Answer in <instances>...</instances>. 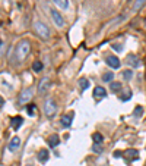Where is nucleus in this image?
Returning <instances> with one entry per match:
<instances>
[{
    "mask_svg": "<svg viewBox=\"0 0 146 166\" xmlns=\"http://www.w3.org/2000/svg\"><path fill=\"white\" fill-rule=\"evenodd\" d=\"M0 46H2V41H0Z\"/></svg>",
    "mask_w": 146,
    "mask_h": 166,
    "instance_id": "nucleus-32",
    "label": "nucleus"
},
{
    "mask_svg": "<svg viewBox=\"0 0 146 166\" xmlns=\"http://www.w3.org/2000/svg\"><path fill=\"white\" fill-rule=\"evenodd\" d=\"M44 112L47 115V118H53L57 112V104L53 99H47L44 103Z\"/></svg>",
    "mask_w": 146,
    "mask_h": 166,
    "instance_id": "nucleus-2",
    "label": "nucleus"
},
{
    "mask_svg": "<svg viewBox=\"0 0 146 166\" xmlns=\"http://www.w3.org/2000/svg\"><path fill=\"white\" fill-rule=\"evenodd\" d=\"M93 96H95L96 99H102V97L107 96V91H105V88H102V87H95V88H93Z\"/></svg>",
    "mask_w": 146,
    "mask_h": 166,
    "instance_id": "nucleus-11",
    "label": "nucleus"
},
{
    "mask_svg": "<svg viewBox=\"0 0 146 166\" xmlns=\"http://www.w3.org/2000/svg\"><path fill=\"white\" fill-rule=\"evenodd\" d=\"M51 16H53V21L56 22V25L57 27H64V19H63V16L57 12V10H51Z\"/></svg>",
    "mask_w": 146,
    "mask_h": 166,
    "instance_id": "nucleus-7",
    "label": "nucleus"
},
{
    "mask_svg": "<svg viewBox=\"0 0 146 166\" xmlns=\"http://www.w3.org/2000/svg\"><path fill=\"white\" fill-rule=\"evenodd\" d=\"M111 90H113L114 93L120 91V90H121V84H120V82H111Z\"/></svg>",
    "mask_w": 146,
    "mask_h": 166,
    "instance_id": "nucleus-25",
    "label": "nucleus"
},
{
    "mask_svg": "<svg viewBox=\"0 0 146 166\" xmlns=\"http://www.w3.org/2000/svg\"><path fill=\"white\" fill-rule=\"evenodd\" d=\"M53 2H54L60 9H67V8H69V2H67V0H53Z\"/></svg>",
    "mask_w": 146,
    "mask_h": 166,
    "instance_id": "nucleus-17",
    "label": "nucleus"
},
{
    "mask_svg": "<svg viewBox=\"0 0 146 166\" xmlns=\"http://www.w3.org/2000/svg\"><path fill=\"white\" fill-rule=\"evenodd\" d=\"M32 69L35 71V72H41V71H42V63H41L40 60H35V62L32 63Z\"/></svg>",
    "mask_w": 146,
    "mask_h": 166,
    "instance_id": "nucleus-20",
    "label": "nucleus"
},
{
    "mask_svg": "<svg viewBox=\"0 0 146 166\" xmlns=\"http://www.w3.org/2000/svg\"><path fill=\"white\" fill-rule=\"evenodd\" d=\"M114 157H115V159H120V157H121V151H118V150L114 151Z\"/></svg>",
    "mask_w": 146,
    "mask_h": 166,
    "instance_id": "nucleus-28",
    "label": "nucleus"
},
{
    "mask_svg": "<svg viewBox=\"0 0 146 166\" xmlns=\"http://www.w3.org/2000/svg\"><path fill=\"white\" fill-rule=\"evenodd\" d=\"M114 50H115V52H121L123 49H121V46H114Z\"/></svg>",
    "mask_w": 146,
    "mask_h": 166,
    "instance_id": "nucleus-29",
    "label": "nucleus"
},
{
    "mask_svg": "<svg viewBox=\"0 0 146 166\" xmlns=\"http://www.w3.org/2000/svg\"><path fill=\"white\" fill-rule=\"evenodd\" d=\"M27 112H28V115L32 116V115L35 113V106H34V104H29V106L27 107Z\"/></svg>",
    "mask_w": 146,
    "mask_h": 166,
    "instance_id": "nucleus-26",
    "label": "nucleus"
},
{
    "mask_svg": "<svg viewBox=\"0 0 146 166\" xmlns=\"http://www.w3.org/2000/svg\"><path fill=\"white\" fill-rule=\"evenodd\" d=\"M59 143H60V137H59L57 134H53V135L48 137V146H50L51 149L57 147V146H59Z\"/></svg>",
    "mask_w": 146,
    "mask_h": 166,
    "instance_id": "nucleus-10",
    "label": "nucleus"
},
{
    "mask_svg": "<svg viewBox=\"0 0 146 166\" xmlns=\"http://www.w3.org/2000/svg\"><path fill=\"white\" fill-rule=\"evenodd\" d=\"M48 154H50V153H48L45 149H42V150H40V151H38V156H37V157H38V160H40V162H42V163H44V162H47V160H48Z\"/></svg>",
    "mask_w": 146,
    "mask_h": 166,
    "instance_id": "nucleus-14",
    "label": "nucleus"
},
{
    "mask_svg": "<svg viewBox=\"0 0 146 166\" xmlns=\"http://www.w3.org/2000/svg\"><path fill=\"white\" fill-rule=\"evenodd\" d=\"M145 25H146V19H145Z\"/></svg>",
    "mask_w": 146,
    "mask_h": 166,
    "instance_id": "nucleus-31",
    "label": "nucleus"
},
{
    "mask_svg": "<svg viewBox=\"0 0 146 166\" xmlns=\"http://www.w3.org/2000/svg\"><path fill=\"white\" fill-rule=\"evenodd\" d=\"M3 104H5V100H3V97H2V96H0V107H2Z\"/></svg>",
    "mask_w": 146,
    "mask_h": 166,
    "instance_id": "nucleus-30",
    "label": "nucleus"
},
{
    "mask_svg": "<svg viewBox=\"0 0 146 166\" xmlns=\"http://www.w3.org/2000/svg\"><path fill=\"white\" fill-rule=\"evenodd\" d=\"M126 154H127V157L130 159V160H136L137 159V150H134V149H130V150H127L126 151Z\"/></svg>",
    "mask_w": 146,
    "mask_h": 166,
    "instance_id": "nucleus-16",
    "label": "nucleus"
},
{
    "mask_svg": "<svg viewBox=\"0 0 146 166\" xmlns=\"http://www.w3.org/2000/svg\"><path fill=\"white\" fill-rule=\"evenodd\" d=\"M113 78H114V74H113V72H105V74L102 75V81H104V82H111Z\"/></svg>",
    "mask_w": 146,
    "mask_h": 166,
    "instance_id": "nucleus-19",
    "label": "nucleus"
},
{
    "mask_svg": "<svg viewBox=\"0 0 146 166\" xmlns=\"http://www.w3.org/2000/svg\"><path fill=\"white\" fill-rule=\"evenodd\" d=\"M92 140H93V143H95V144H102L104 137H102L100 132H95V134L92 135Z\"/></svg>",
    "mask_w": 146,
    "mask_h": 166,
    "instance_id": "nucleus-15",
    "label": "nucleus"
},
{
    "mask_svg": "<svg viewBox=\"0 0 146 166\" xmlns=\"http://www.w3.org/2000/svg\"><path fill=\"white\" fill-rule=\"evenodd\" d=\"M72 118H73V113H72V115H64L61 119H60L61 125H63V127H70V125H72Z\"/></svg>",
    "mask_w": 146,
    "mask_h": 166,
    "instance_id": "nucleus-13",
    "label": "nucleus"
},
{
    "mask_svg": "<svg viewBox=\"0 0 146 166\" xmlns=\"http://www.w3.org/2000/svg\"><path fill=\"white\" fill-rule=\"evenodd\" d=\"M143 112H145V110H143V106H136V107H134V116H136V118H140V116L143 115Z\"/></svg>",
    "mask_w": 146,
    "mask_h": 166,
    "instance_id": "nucleus-23",
    "label": "nucleus"
},
{
    "mask_svg": "<svg viewBox=\"0 0 146 166\" xmlns=\"http://www.w3.org/2000/svg\"><path fill=\"white\" fill-rule=\"evenodd\" d=\"M19 146H20V140H19V137H13V138L10 140V143H9V150H10V151H15Z\"/></svg>",
    "mask_w": 146,
    "mask_h": 166,
    "instance_id": "nucleus-12",
    "label": "nucleus"
},
{
    "mask_svg": "<svg viewBox=\"0 0 146 166\" xmlns=\"http://www.w3.org/2000/svg\"><path fill=\"white\" fill-rule=\"evenodd\" d=\"M48 87H50V80H48L47 77H44V78L40 81V85H38V93L42 96V94H45V93H47Z\"/></svg>",
    "mask_w": 146,
    "mask_h": 166,
    "instance_id": "nucleus-6",
    "label": "nucleus"
},
{
    "mask_svg": "<svg viewBox=\"0 0 146 166\" xmlns=\"http://www.w3.org/2000/svg\"><path fill=\"white\" fill-rule=\"evenodd\" d=\"M34 28L37 31V34L41 37V38H48V35H50V31H48L47 25L42 22H35L34 24Z\"/></svg>",
    "mask_w": 146,
    "mask_h": 166,
    "instance_id": "nucleus-3",
    "label": "nucleus"
},
{
    "mask_svg": "<svg viewBox=\"0 0 146 166\" xmlns=\"http://www.w3.org/2000/svg\"><path fill=\"white\" fill-rule=\"evenodd\" d=\"M79 85H81V90L85 91V90L89 87V81H88L86 78H81V80H79Z\"/></svg>",
    "mask_w": 146,
    "mask_h": 166,
    "instance_id": "nucleus-18",
    "label": "nucleus"
},
{
    "mask_svg": "<svg viewBox=\"0 0 146 166\" xmlns=\"http://www.w3.org/2000/svg\"><path fill=\"white\" fill-rule=\"evenodd\" d=\"M130 99H132V91H130V90H126L124 94L121 96V102H127V100H130Z\"/></svg>",
    "mask_w": 146,
    "mask_h": 166,
    "instance_id": "nucleus-22",
    "label": "nucleus"
},
{
    "mask_svg": "<svg viewBox=\"0 0 146 166\" xmlns=\"http://www.w3.org/2000/svg\"><path fill=\"white\" fill-rule=\"evenodd\" d=\"M107 65L108 66H111V68H114V69H118L120 66H121V62H120V59L117 57V56H113V55H110V56H107Z\"/></svg>",
    "mask_w": 146,
    "mask_h": 166,
    "instance_id": "nucleus-5",
    "label": "nucleus"
},
{
    "mask_svg": "<svg viewBox=\"0 0 146 166\" xmlns=\"http://www.w3.org/2000/svg\"><path fill=\"white\" fill-rule=\"evenodd\" d=\"M31 52V44H29V41L28 40H22V41H19L18 43V46H16V49H15V57H16V60H23L27 56H28V53Z\"/></svg>",
    "mask_w": 146,
    "mask_h": 166,
    "instance_id": "nucleus-1",
    "label": "nucleus"
},
{
    "mask_svg": "<svg viewBox=\"0 0 146 166\" xmlns=\"http://www.w3.org/2000/svg\"><path fill=\"white\" fill-rule=\"evenodd\" d=\"M92 150H93L95 153H101V144H95V146L92 147Z\"/></svg>",
    "mask_w": 146,
    "mask_h": 166,
    "instance_id": "nucleus-27",
    "label": "nucleus"
},
{
    "mask_svg": "<svg viewBox=\"0 0 146 166\" xmlns=\"http://www.w3.org/2000/svg\"><path fill=\"white\" fill-rule=\"evenodd\" d=\"M123 77H124V80H130V78L133 77V71H132V69L123 71Z\"/></svg>",
    "mask_w": 146,
    "mask_h": 166,
    "instance_id": "nucleus-24",
    "label": "nucleus"
},
{
    "mask_svg": "<svg viewBox=\"0 0 146 166\" xmlns=\"http://www.w3.org/2000/svg\"><path fill=\"white\" fill-rule=\"evenodd\" d=\"M145 2H146V0H136V3L133 5V10H134V12H137V10H139V9L145 5Z\"/></svg>",
    "mask_w": 146,
    "mask_h": 166,
    "instance_id": "nucleus-21",
    "label": "nucleus"
},
{
    "mask_svg": "<svg viewBox=\"0 0 146 166\" xmlns=\"http://www.w3.org/2000/svg\"><path fill=\"white\" fill-rule=\"evenodd\" d=\"M32 94H34V90H32V88L23 90V91L20 93V96H19V103H20V104H27V103L32 99Z\"/></svg>",
    "mask_w": 146,
    "mask_h": 166,
    "instance_id": "nucleus-4",
    "label": "nucleus"
},
{
    "mask_svg": "<svg viewBox=\"0 0 146 166\" xmlns=\"http://www.w3.org/2000/svg\"><path fill=\"white\" fill-rule=\"evenodd\" d=\"M127 65H132L133 68H139L140 66V60L136 55H127V59H126Z\"/></svg>",
    "mask_w": 146,
    "mask_h": 166,
    "instance_id": "nucleus-8",
    "label": "nucleus"
},
{
    "mask_svg": "<svg viewBox=\"0 0 146 166\" xmlns=\"http://www.w3.org/2000/svg\"><path fill=\"white\" fill-rule=\"evenodd\" d=\"M10 124H12V128H13L15 131H18L19 127L23 124V118H20V116H13L12 119H10Z\"/></svg>",
    "mask_w": 146,
    "mask_h": 166,
    "instance_id": "nucleus-9",
    "label": "nucleus"
}]
</instances>
